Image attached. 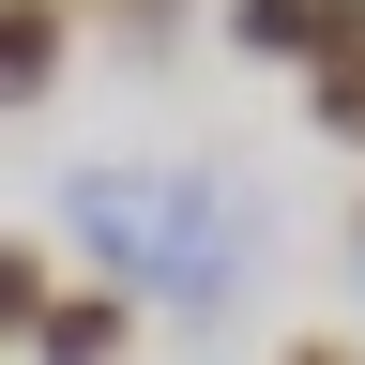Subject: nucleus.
<instances>
[{
    "label": "nucleus",
    "mask_w": 365,
    "mask_h": 365,
    "mask_svg": "<svg viewBox=\"0 0 365 365\" xmlns=\"http://www.w3.org/2000/svg\"><path fill=\"white\" fill-rule=\"evenodd\" d=\"M289 365H350V350H289Z\"/></svg>",
    "instance_id": "obj_3"
},
{
    "label": "nucleus",
    "mask_w": 365,
    "mask_h": 365,
    "mask_svg": "<svg viewBox=\"0 0 365 365\" xmlns=\"http://www.w3.org/2000/svg\"><path fill=\"white\" fill-rule=\"evenodd\" d=\"M244 46H274V61H319V46H365V0H244Z\"/></svg>",
    "instance_id": "obj_1"
},
{
    "label": "nucleus",
    "mask_w": 365,
    "mask_h": 365,
    "mask_svg": "<svg viewBox=\"0 0 365 365\" xmlns=\"http://www.w3.org/2000/svg\"><path fill=\"white\" fill-rule=\"evenodd\" d=\"M335 122H350V137H365V61H335Z\"/></svg>",
    "instance_id": "obj_2"
}]
</instances>
